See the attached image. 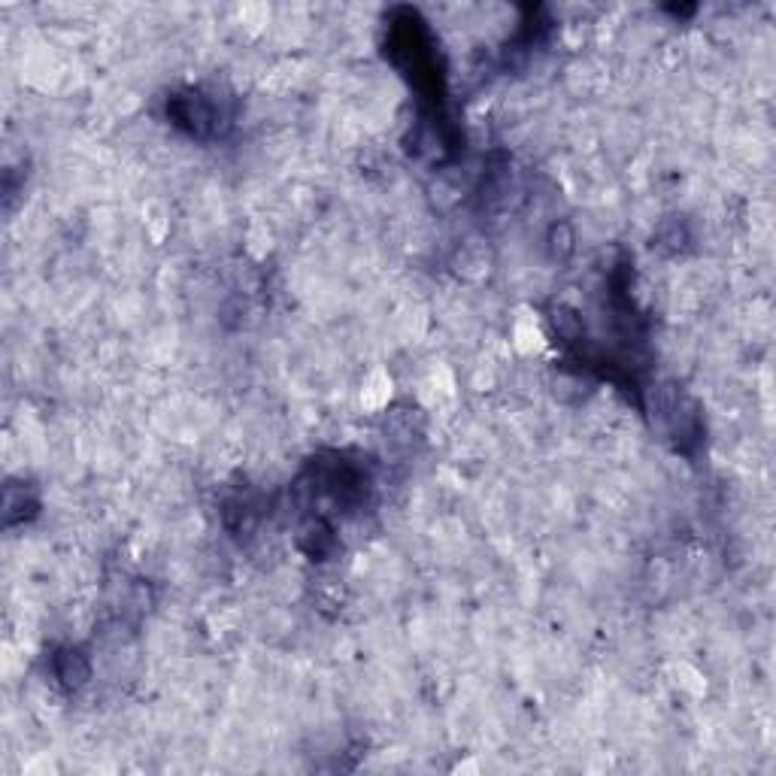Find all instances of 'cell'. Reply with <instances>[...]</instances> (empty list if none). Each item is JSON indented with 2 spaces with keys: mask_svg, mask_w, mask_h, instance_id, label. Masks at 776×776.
Masks as SVG:
<instances>
[{
  "mask_svg": "<svg viewBox=\"0 0 776 776\" xmlns=\"http://www.w3.org/2000/svg\"><path fill=\"white\" fill-rule=\"evenodd\" d=\"M222 110L216 107L213 97L201 91H188L170 101V122L185 128L194 137H213L222 128Z\"/></svg>",
  "mask_w": 776,
  "mask_h": 776,
  "instance_id": "6da1fadb",
  "label": "cell"
},
{
  "mask_svg": "<svg viewBox=\"0 0 776 776\" xmlns=\"http://www.w3.org/2000/svg\"><path fill=\"white\" fill-rule=\"evenodd\" d=\"M58 661L64 664V667H58V679H61L64 686H79L82 679L88 676V664L82 661L79 652H64Z\"/></svg>",
  "mask_w": 776,
  "mask_h": 776,
  "instance_id": "7a4b0ae2",
  "label": "cell"
}]
</instances>
